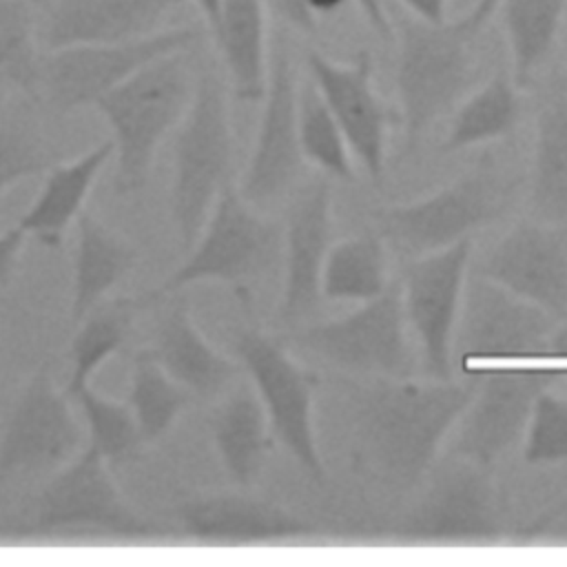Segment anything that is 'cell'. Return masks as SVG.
I'll use <instances>...</instances> for the list:
<instances>
[{"instance_id": "cb8c5ba5", "label": "cell", "mask_w": 567, "mask_h": 567, "mask_svg": "<svg viewBox=\"0 0 567 567\" xmlns=\"http://www.w3.org/2000/svg\"><path fill=\"white\" fill-rule=\"evenodd\" d=\"M268 2L224 0L208 31L221 58L228 89L239 102H261L268 82Z\"/></svg>"}, {"instance_id": "8fae6325", "label": "cell", "mask_w": 567, "mask_h": 567, "mask_svg": "<svg viewBox=\"0 0 567 567\" xmlns=\"http://www.w3.org/2000/svg\"><path fill=\"white\" fill-rule=\"evenodd\" d=\"M558 317L516 297L481 272L467 277L454 334V361L465 370L549 357Z\"/></svg>"}, {"instance_id": "9c48e42d", "label": "cell", "mask_w": 567, "mask_h": 567, "mask_svg": "<svg viewBox=\"0 0 567 567\" xmlns=\"http://www.w3.org/2000/svg\"><path fill=\"white\" fill-rule=\"evenodd\" d=\"M71 527L97 529L124 543L166 536L164 527L142 516L126 501L109 472V461L89 445L51 474L35 498L31 523L20 534L40 536Z\"/></svg>"}, {"instance_id": "30bf717a", "label": "cell", "mask_w": 567, "mask_h": 567, "mask_svg": "<svg viewBox=\"0 0 567 567\" xmlns=\"http://www.w3.org/2000/svg\"><path fill=\"white\" fill-rule=\"evenodd\" d=\"M197 40L199 33L195 29L171 27L137 40L44 51L35 97L55 113L95 106L146 64L177 51H190Z\"/></svg>"}, {"instance_id": "f546056e", "label": "cell", "mask_w": 567, "mask_h": 567, "mask_svg": "<svg viewBox=\"0 0 567 567\" xmlns=\"http://www.w3.org/2000/svg\"><path fill=\"white\" fill-rule=\"evenodd\" d=\"M137 297L104 299L75 328L69 343L71 374L64 392L73 399L75 392L91 383L97 368L117 354L133 328V317L140 312Z\"/></svg>"}, {"instance_id": "8d00e7d4", "label": "cell", "mask_w": 567, "mask_h": 567, "mask_svg": "<svg viewBox=\"0 0 567 567\" xmlns=\"http://www.w3.org/2000/svg\"><path fill=\"white\" fill-rule=\"evenodd\" d=\"M55 162L58 153L38 128L0 117V195L27 177L47 173Z\"/></svg>"}, {"instance_id": "7402d4cb", "label": "cell", "mask_w": 567, "mask_h": 567, "mask_svg": "<svg viewBox=\"0 0 567 567\" xmlns=\"http://www.w3.org/2000/svg\"><path fill=\"white\" fill-rule=\"evenodd\" d=\"M146 350L197 401L224 396L244 372L237 359L208 343L184 303L173 306L157 319Z\"/></svg>"}, {"instance_id": "ac0fdd59", "label": "cell", "mask_w": 567, "mask_h": 567, "mask_svg": "<svg viewBox=\"0 0 567 567\" xmlns=\"http://www.w3.org/2000/svg\"><path fill=\"white\" fill-rule=\"evenodd\" d=\"M168 512L199 547H264L319 534L315 523L250 492L193 494Z\"/></svg>"}, {"instance_id": "603a6c76", "label": "cell", "mask_w": 567, "mask_h": 567, "mask_svg": "<svg viewBox=\"0 0 567 567\" xmlns=\"http://www.w3.org/2000/svg\"><path fill=\"white\" fill-rule=\"evenodd\" d=\"M208 423L224 472L237 487L250 489L266 465L275 434L266 408L248 377H241L221 396Z\"/></svg>"}, {"instance_id": "7c38bea8", "label": "cell", "mask_w": 567, "mask_h": 567, "mask_svg": "<svg viewBox=\"0 0 567 567\" xmlns=\"http://www.w3.org/2000/svg\"><path fill=\"white\" fill-rule=\"evenodd\" d=\"M501 182L483 164L439 190L377 213V230L401 255L416 259L470 239L501 213Z\"/></svg>"}, {"instance_id": "7bdbcfd3", "label": "cell", "mask_w": 567, "mask_h": 567, "mask_svg": "<svg viewBox=\"0 0 567 567\" xmlns=\"http://www.w3.org/2000/svg\"><path fill=\"white\" fill-rule=\"evenodd\" d=\"M549 359L567 363V319H560L556 330H554V334H551Z\"/></svg>"}, {"instance_id": "d6986e66", "label": "cell", "mask_w": 567, "mask_h": 567, "mask_svg": "<svg viewBox=\"0 0 567 567\" xmlns=\"http://www.w3.org/2000/svg\"><path fill=\"white\" fill-rule=\"evenodd\" d=\"M478 272L516 297L567 319V228L525 219L483 257Z\"/></svg>"}, {"instance_id": "7a4b0ae2", "label": "cell", "mask_w": 567, "mask_h": 567, "mask_svg": "<svg viewBox=\"0 0 567 567\" xmlns=\"http://www.w3.org/2000/svg\"><path fill=\"white\" fill-rule=\"evenodd\" d=\"M228 82L213 66H199L190 104L173 146L171 221L184 252L199 237L217 197L235 184V142Z\"/></svg>"}, {"instance_id": "ab89813d", "label": "cell", "mask_w": 567, "mask_h": 567, "mask_svg": "<svg viewBox=\"0 0 567 567\" xmlns=\"http://www.w3.org/2000/svg\"><path fill=\"white\" fill-rule=\"evenodd\" d=\"M354 4L359 7V11L363 13L365 22L370 24V29L381 38V40H390L394 35V27L392 20L385 11L383 0H354Z\"/></svg>"}, {"instance_id": "836d02e7", "label": "cell", "mask_w": 567, "mask_h": 567, "mask_svg": "<svg viewBox=\"0 0 567 567\" xmlns=\"http://www.w3.org/2000/svg\"><path fill=\"white\" fill-rule=\"evenodd\" d=\"M40 9L29 0H0V73H4L16 89L38 95L42 44Z\"/></svg>"}, {"instance_id": "d590c367", "label": "cell", "mask_w": 567, "mask_h": 567, "mask_svg": "<svg viewBox=\"0 0 567 567\" xmlns=\"http://www.w3.org/2000/svg\"><path fill=\"white\" fill-rule=\"evenodd\" d=\"M523 461L527 465L567 463V399L551 388L534 401L523 434Z\"/></svg>"}, {"instance_id": "e575fe53", "label": "cell", "mask_w": 567, "mask_h": 567, "mask_svg": "<svg viewBox=\"0 0 567 567\" xmlns=\"http://www.w3.org/2000/svg\"><path fill=\"white\" fill-rule=\"evenodd\" d=\"M86 421V445L93 447L109 463L126 461L144 445L135 414L126 401L109 399L84 385L73 396Z\"/></svg>"}, {"instance_id": "d4e9b609", "label": "cell", "mask_w": 567, "mask_h": 567, "mask_svg": "<svg viewBox=\"0 0 567 567\" xmlns=\"http://www.w3.org/2000/svg\"><path fill=\"white\" fill-rule=\"evenodd\" d=\"M113 153V140H104L75 159L55 162L44 173L38 197L18 219L22 230L38 237L44 246L58 248L71 221L84 210V202Z\"/></svg>"}, {"instance_id": "5b68a950", "label": "cell", "mask_w": 567, "mask_h": 567, "mask_svg": "<svg viewBox=\"0 0 567 567\" xmlns=\"http://www.w3.org/2000/svg\"><path fill=\"white\" fill-rule=\"evenodd\" d=\"M394 35L399 117L405 144L414 146L472 86V44L478 29L463 16L436 24L410 16L399 20Z\"/></svg>"}, {"instance_id": "484cf974", "label": "cell", "mask_w": 567, "mask_h": 567, "mask_svg": "<svg viewBox=\"0 0 567 567\" xmlns=\"http://www.w3.org/2000/svg\"><path fill=\"white\" fill-rule=\"evenodd\" d=\"M137 257V248L126 237L93 213H80L69 308L71 330L135 268Z\"/></svg>"}, {"instance_id": "6da1fadb", "label": "cell", "mask_w": 567, "mask_h": 567, "mask_svg": "<svg viewBox=\"0 0 567 567\" xmlns=\"http://www.w3.org/2000/svg\"><path fill=\"white\" fill-rule=\"evenodd\" d=\"M343 388L350 399L354 465L403 492L434 467L443 441L476 390V377L357 379Z\"/></svg>"}, {"instance_id": "277c9868", "label": "cell", "mask_w": 567, "mask_h": 567, "mask_svg": "<svg viewBox=\"0 0 567 567\" xmlns=\"http://www.w3.org/2000/svg\"><path fill=\"white\" fill-rule=\"evenodd\" d=\"M284 259V226L259 215L235 184L215 202L199 237L186 259L164 277L153 290L137 297L140 308H148L199 281H221L248 299L252 284L264 279Z\"/></svg>"}, {"instance_id": "f907efd6", "label": "cell", "mask_w": 567, "mask_h": 567, "mask_svg": "<svg viewBox=\"0 0 567 567\" xmlns=\"http://www.w3.org/2000/svg\"><path fill=\"white\" fill-rule=\"evenodd\" d=\"M563 86H565V91H567V78H565V84H563Z\"/></svg>"}, {"instance_id": "9a60e30c", "label": "cell", "mask_w": 567, "mask_h": 567, "mask_svg": "<svg viewBox=\"0 0 567 567\" xmlns=\"http://www.w3.org/2000/svg\"><path fill=\"white\" fill-rule=\"evenodd\" d=\"M53 361L42 359L13 401L0 434V483L18 472H55L71 461L84 434L71 396L53 383Z\"/></svg>"}, {"instance_id": "4fadbf2b", "label": "cell", "mask_w": 567, "mask_h": 567, "mask_svg": "<svg viewBox=\"0 0 567 567\" xmlns=\"http://www.w3.org/2000/svg\"><path fill=\"white\" fill-rule=\"evenodd\" d=\"M558 370L525 363H498L478 370L476 390L454 425L450 454L492 467L523 441L536 396L551 388Z\"/></svg>"}, {"instance_id": "f1b7e54d", "label": "cell", "mask_w": 567, "mask_h": 567, "mask_svg": "<svg viewBox=\"0 0 567 567\" xmlns=\"http://www.w3.org/2000/svg\"><path fill=\"white\" fill-rule=\"evenodd\" d=\"M388 244L381 233H359L330 246L323 272L321 295L328 301L363 303L390 286Z\"/></svg>"}, {"instance_id": "7dc6e473", "label": "cell", "mask_w": 567, "mask_h": 567, "mask_svg": "<svg viewBox=\"0 0 567 567\" xmlns=\"http://www.w3.org/2000/svg\"><path fill=\"white\" fill-rule=\"evenodd\" d=\"M29 2H31V4H35L40 11H42V9L49 4V0H29Z\"/></svg>"}, {"instance_id": "60d3db41", "label": "cell", "mask_w": 567, "mask_h": 567, "mask_svg": "<svg viewBox=\"0 0 567 567\" xmlns=\"http://www.w3.org/2000/svg\"><path fill=\"white\" fill-rule=\"evenodd\" d=\"M399 4L416 20L423 22H445L447 20V0H399Z\"/></svg>"}, {"instance_id": "83f0119b", "label": "cell", "mask_w": 567, "mask_h": 567, "mask_svg": "<svg viewBox=\"0 0 567 567\" xmlns=\"http://www.w3.org/2000/svg\"><path fill=\"white\" fill-rule=\"evenodd\" d=\"M518 89L512 71L492 73L487 82L456 104L441 148L445 153L467 151L509 135L520 113Z\"/></svg>"}, {"instance_id": "74e56055", "label": "cell", "mask_w": 567, "mask_h": 567, "mask_svg": "<svg viewBox=\"0 0 567 567\" xmlns=\"http://www.w3.org/2000/svg\"><path fill=\"white\" fill-rule=\"evenodd\" d=\"M268 9L277 13L281 22H286L290 29H297L301 33H315L317 20L306 9L303 0H266Z\"/></svg>"}, {"instance_id": "52a82bcc", "label": "cell", "mask_w": 567, "mask_h": 567, "mask_svg": "<svg viewBox=\"0 0 567 567\" xmlns=\"http://www.w3.org/2000/svg\"><path fill=\"white\" fill-rule=\"evenodd\" d=\"M401 281L352 312L279 332L288 348L303 350L354 379L410 377L412 354Z\"/></svg>"}, {"instance_id": "44dd1931", "label": "cell", "mask_w": 567, "mask_h": 567, "mask_svg": "<svg viewBox=\"0 0 567 567\" xmlns=\"http://www.w3.org/2000/svg\"><path fill=\"white\" fill-rule=\"evenodd\" d=\"M184 0H49L42 9V51L109 44L153 35Z\"/></svg>"}, {"instance_id": "816d5d0a", "label": "cell", "mask_w": 567, "mask_h": 567, "mask_svg": "<svg viewBox=\"0 0 567 567\" xmlns=\"http://www.w3.org/2000/svg\"><path fill=\"white\" fill-rule=\"evenodd\" d=\"M0 213H2V206H0Z\"/></svg>"}, {"instance_id": "8992f818", "label": "cell", "mask_w": 567, "mask_h": 567, "mask_svg": "<svg viewBox=\"0 0 567 567\" xmlns=\"http://www.w3.org/2000/svg\"><path fill=\"white\" fill-rule=\"evenodd\" d=\"M505 516L492 467L447 454L392 532L401 547H496Z\"/></svg>"}, {"instance_id": "e0dca14e", "label": "cell", "mask_w": 567, "mask_h": 567, "mask_svg": "<svg viewBox=\"0 0 567 567\" xmlns=\"http://www.w3.org/2000/svg\"><path fill=\"white\" fill-rule=\"evenodd\" d=\"M306 73L337 117L352 157L372 179H381L388 131L401 124V117L374 89L370 53L359 51L350 62H337L319 51H308Z\"/></svg>"}, {"instance_id": "2e32d148", "label": "cell", "mask_w": 567, "mask_h": 567, "mask_svg": "<svg viewBox=\"0 0 567 567\" xmlns=\"http://www.w3.org/2000/svg\"><path fill=\"white\" fill-rule=\"evenodd\" d=\"M470 255L472 237L412 259L401 281L405 319L419 341L423 370L432 379H452Z\"/></svg>"}, {"instance_id": "4316f807", "label": "cell", "mask_w": 567, "mask_h": 567, "mask_svg": "<svg viewBox=\"0 0 567 567\" xmlns=\"http://www.w3.org/2000/svg\"><path fill=\"white\" fill-rule=\"evenodd\" d=\"M534 219L567 221V91L556 86L540 104L529 177Z\"/></svg>"}, {"instance_id": "d6a6232c", "label": "cell", "mask_w": 567, "mask_h": 567, "mask_svg": "<svg viewBox=\"0 0 567 567\" xmlns=\"http://www.w3.org/2000/svg\"><path fill=\"white\" fill-rule=\"evenodd\" d=\"M297 122H299V144L306 164L317 166L323 175L337 179H354L352 153L348 140L326 104L323 95L308 78L299 80L297 97Z\"/></svg>"}, {"instance_id": "5bb4252c", "label": "cell", "mask_w": 567, "mask_h": 567, "mask_svg": "<svg viewBox=\"0 0 567 567\" xmlns=\"http://www.w3.org/2000/svg\"><path fill=\"white\" fill-rule=\"evenodd\" d=\"M297 97V66L286 38L279 33L270 47L268 82L259 102L261 113L255 144L237 184L241 197L255 208H266L288 197L303 175L306 159L299 144Z\"/></svg>"}, {"instance_id": "1f68e13d", "label": "cell", "mask_w": 567, "mask_h": 567, "mask_svg": "<svg viewBox=\"0 0 567 567\" xmlns=\"http://www.w3.org/2000/svg\"><path fill=\"white\" fill-rule=\"evenodd\" d=\"M197 399L179 385L146 348L131 359L128 399L144 445L159 441L179 419V414Z\"/></svg>"}, {"instance_id": "f35d334b", "label": "cell", "mask_w": 567, "mask_h": 567, "mask_svg": "<svg viewBox=\"0 0 567 567\" xmlns=\"http://www.w3.org/2000/svg\"><path fill=\"white\" fill-rule=\"evenodd\" d=\"M27 233L22 230L20 224L7 228L0 233V286H4L13 272V266L18 261L20 248L24 244Z\"/></svg>"}, {"instance_id": "ffe728a7", "label": "cell", "mask_w": 567, "mask_h": 567, "mask_svg": "<svg viewBox=\"0 0 567 567\" xmlns=\"http://www.w3.org/2000/svg\"><path fill=\"white\" fill-rule=\"evenodd\" d=\"M332 188L326 177L295 190L284 224V290L277 310L288 330L306 323L323 299L321 272L332 246Z\"/></svg>"}, {"instance_id": "3957f363", "label": "cell", "mask_w": 567, "mask_h": 567, "mask_svg": "<svg viewBox=\"0 0 567 567\" xmlns=\"http://www.w3.org/2000/svg\"><path fill=\"white\" fill-rule=\"evenodd\" d=\"M188 53L177 51L146 64L93 106L111 128L113 190L122 197L144 188L159 144L179 126L190 104L197 71L193 73Z\"/></svg>"}, {"instance_id": "681fc988", "label": "cell", "mask_w": 567, "mask_h": 567, "mask_svg": "<svg viewBox=\"0 0 567 567\" xmlns=\"http://www.w3.org/2000/svg\"><path fill=\"white\" fill-rule=\"evenodd\" d=\"M456 2H461V4H465V7H470L474 0H456Z\"/></svg>"}, {"instance_id": "f6af8a7d", "label": "cell", "mask_w": 567, "mask_h": 567, "mask_svg": "<svg viewBox=\"0 0 567 567\" xmlns=\"http://www.w3.org/2000/svg\"><path fill=\"white\" fill-rule=\"evenodd\" d=\"M190 2L197 7L199 16L204 18V22H206V27L210 31L215 27L217 18H219V9H221L224 0H190Z\"/></svg>"}, {"instance_id": "ee69618b", "label": "cell", "mask_w": 567, "mask_h": 567, "mask_svg": "<svg viewBox=\"0 0 567 567\" xmlns=\"http://www.w3.org/2000/svg\"><path fill=\"white\" fill-rule=\"evenodd\" d=\"M348 2H354V0H303L306 9L310 11V16L319 22V18H326L330 13H337L339 9H343Z\"/></svg>"}, {"instance_id": "4dcf8cb0", "label": "cell", "mask_w": 567, "mask_h": 567, "mask_svg": "<svg viewBox=\"0 0 567 567\" xmlns=\"http://www.w3.org/2000/svg\"><path fill=\"white\" fill-rule=\"evenodd\" d=\"M496 11L503 18L512 75L523 89L549 58L567 13V0H501Z\"/></svg>"}, {"instance_id": "c3c4849f", "label": "cell", "mask_w": 567, "mask_h": 567, "mask_svg": "<svg viewBox=\"0 0 567 567\" xmlns=\"http://www.w3.org/2000/svg\"><path fill=\"white\" fill-rule=\"evenodd\" d=\"M558 534H560V543H567V525H565V527H560V529H558Z\"/></svg>"}, {"instance_id": "ba28073f", "label": "cell", "mask_w": 567, "mask_h": 567, "mask_svg": "<svg viewBox=\"0 0 567 567\" xmlns=\"http://www.w3.org/2000/svg\"><path fill=\"white\" fill-rule=\"evenodd\" d=\"M230 346L266 408L275 441L312 481L323 483L326 467L312 416L317 374L290 354L279 334H268L255 326L235 328Z\"/></svg>"}, {"instance_id": "b9f144b4", "label": "cell", "mask_w": 567, "mask_h": 567, "mask_svg": "<svg viewBox=\"0 0 567 567\" xmlns=\"http://www.w3.org/2000/svg\"><path fill=\"white\" fill-rule=\"evenodd\" d=\"M498 4H501V0H474V2L465 9L463 18H465L472 27H476V29L481 31V29L485 27V22L492 18V13H496Z\"/></svg>"}, {"instance_id": "bcb514c9", "label": "cell", "mask_w": 567, "mask_h": 567, "mask_svg": "<svg viewBox=\"0 0 567 567\" xmlns=\"http://www.w3.org/2000/svg\"><path fill=\"white\" fill-rule=\"evenodd\" d=\"M16 86H13V82L4 75V73H0V117L4 115V111H7V104H9V97H11V91H13Z\"/></svg>"}]
</instances>
